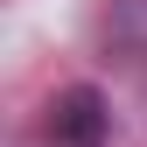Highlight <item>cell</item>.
I'll list each match as a JSON object with an SVG mask.
<instances>
[{
	"mask_svg": "<svg viewBox=\"0 0 147 147\" xmlns=\"http://www.w3.org/2000/svg\"><path fill=\"white\" fill-rule=\"evenodd\" d=\"M42 147H112V98L98 84H63L42 105Z\"/></svg>",
	"mask_w": 147,
	"mask_h": 147,
	"instance_id": "6da1fadb",
	"label": "cell"
},
{
	"mask_svg": "<svg viewBox=\"0 0 147 147\" xmlns=\"http://www.w3.org/2000/svg\"><path fill=\"white\" fill-rule=\"evenodd\" d=\"M98 35L119 56L147 63V0H98Z\"/></svg>",
	"mask_w": 147,
	"mask_h": 147,
	"instance_id": "7a4b0ae2",
	"label": "cell"
}]
</instances>
